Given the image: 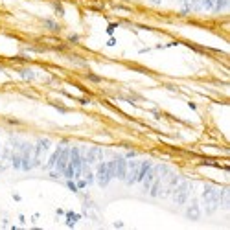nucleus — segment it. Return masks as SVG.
<instances>
[{
  "label": "nucleus",
  "mask_w": 230,
  "mask_h": 230,
  "mask_svg": "<svg viewBox=\"0 0 230 230\" xmlns=\"http://www.w3.org/2000/svg\"><path fill=\"white\" fill-rule=\"evenodd\" d=\"M96 177H98V182L101 184V186H107V184H109V180L112 179V175L109 173L107 162H101V164H99V168H98V173H96Z\"/></svg>",
  "instance_id": "obj_1"
},
{
  "label": "nucleus",
  "mask_w": 230,
  "mask_h": 230,
  "mask_svg": "<svg viewBox=\"0 0 230 230\" xmlns=\"http://www.w3.org/2000/svg\"><path fill=\"white\" fill-rule=\"evenodd\" d=\"M85 160H87V162H98V160H101V149H99V147H90L89 149V155L85 156Z\"/></svg>",
  "instance_id": "obj_2"
},
{
  "label": "nucleus",
  "mask_w": 230,
  "mask_h": 230,
  "mask_svg": "<svg viewBox=\"0 0 230 230\" xmlns=\"http://www.w3.org/2000/svg\"><path fill=\"white\" fill-rule=\"evenodd\" d=\"M186 215L192 219V221H195V219H199V215H201V210H199V206H197V203L193 201V203L188 206V210H186Z\"/></svg>",
  "instance_id": "obj_3"
},
{
  "label": "nucleus",
  "mask_w": 230,
  "mask_h": 230,
  "mask_svg": "<svg viewBox=\"0 0 230 230\" xmlns=\"http://www.w3.org/2000/svg\"><path fill=\"white\" fill-rule=\"evenodd\" d=\"M219 201H221V206L223 208H230V192H228V188H223L221 192H219Z\"/></svg>",
  "instance_id": "obj_4"
},
{
  "label": "nucleus",
  "mask_w": 230,
  "mask_h": 230,
  "mask_svg": "<svg viewBox=\"0 0 230 230\" xmlns=\"http://www.w3.org/2000/svg\"><path fill=\"white\" fill-rule=\"evenodd\" d=\"M79 219H81V215H79V213L66 212V225H68V226H74V223H76V221H79Z\"/></svg>",
  "instance_id": "obj_5"
},
{
  "label": "nucleus",
  "mask_w": 230,
  "mask_h": 230,
  "mask_svg": "<svg viewBox=\"0 0 230 230\" xmlns=\"http://www.w3.org/2000/svg\"><path fill=\"white\" fill-rule=\"evenodd\" d=\"M44 26L48 28V30H53V32H59V24H55L53 20H50V19H46L44 20Z\"/></svg>",
  "instance_id": "obj_6"
},
{
  "label": "nucleus",
  "mask_w": 230,
  "mask_h": 230,
  "mask_svg": "<svg viewBox=\"0 0 230 230\" xmlns=\"http://www.w3.org/2000/svg\"><path fill=\"white\" fill-rule=\"evenodd\" d=\"M66 188H68L70 192H77V190H79V188H77V184L72 180V179H68V180H66Z\"/></svg>",
  "instance_id": "obj_7"
},
{
  "label": "nucleus",
  "mask_w": 230,
  "mask_h": 230,
  "mask_svg": "<svg viewBox=\"0 0 230 230\" xmlns=\"http://www.w3.org/2000/svg\"><path fill=\"white\" fill-rule=\"evenodd\" d=\"M20 76L26 77V79H32V77H33V74H32L30 70H20Z\"/></svg>",
  "instance_id": "obj_8"
},
{
  "label": "nucleus",
  "mask_w": 230,
  "mask_h": 230,
  "mask_svg": "<svg viewBox=\"0 0 230 230\" xmlns=\"http://www.w3.org/2000/svg\"><path fill=\"white\" fill-rule=\"evenodd\" d=\"M53 6H55V11H57V13H59V15H65V9L61 8V4H59V2H55Z\"/></svg>",
  "instance_id": "obj_9"
},
{
  "label": "nucleus",
  "mask_w": 230,
  "mask_h": 230,
  "mask_svg": "<svg viewBox=\"0 0 230 230\" xmlns=\"http://www.w3.org/2000/svg\"><path fill=\"white\" fill-rule=\"evenodd\" d=\"M114 28H116V24H110V26L107 28V33H109V35H112V32H114Z\"/></svg>",
  "instance_id": "obj_10"
},
{
  "label": "nucleus",
  "mask_w": 230,
  "mask_h": 230,
  "mask_svg": "<svg viewBox=\"0 0 230 230\" xmlns=\"http://www.w3.org/2000/svg\"><path fill=\"white\" fill-rule=\"evenodd\" d=\"M68 39H70V42H77V41H79V37H77V35H70Z\"/></svg>",
  "instance_id": "obj_11"
},
{
  "label": "nucleus",
  "mask_w": 230,
  "mask_h": 230,
  "mask_svg": "<svg viewBox=\"0 0 230 230\" xmlns=\"http://www.w3.org/2000/svg\"><path fill=\"white\" fill-rule=\"evenodd\" d=\"M133 156H136V153H135V151H129V153L125 155V159H133Z\"/></svg>",
  "instance_id": "obj_12"
},
{
  "label": "nucleus",
  "mask_w": 230,
  "mask_h": 230,
  "mask_svg": "<svg viewBox=\"0 0 230 230\" xmlns=\"http://www.w3.org/2000/svg\"><path fill=\"white\" fill-rule=\"evenodd\" d=\"M107 44H109V46H114V44H116V41H114V37H112V39H109V41H107Z\"/></svg>",
  "instance_id": "obj_13"
},
{
  "label": "nucleus",
  "mask_w": 230,
  "mask_h": 230,
  "mask_svg": "<svg viewBox=\"0 0 230 230\" xmlns=\"http://www.w3.org/2000/svg\"><path fill=\"white\" fill-rule=\"evenodd\" d=\"M89 77H90V79H92V81H99V77H98V76H92V74H90V76H89Z\"/></svg>",
  "instance_id": "obj_14"
}]
</instances>
